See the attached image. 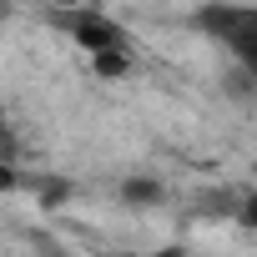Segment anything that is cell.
I'll return each instance as SVG.
<instances>
[{"instance_id":"cell-4","label":"cell","mask_w":257,"mask_h":257,"mask_svg":"<svg viewBox=\"0 0 257 257\" xmlns=\"http://www.w3.org/2000/svg\"><path fill=\"white\" fill-rule=\"evenodd\" d=\"M232 217H237L242 227H252V232H257V187H247V192L232 202Z\"/></svg>"},{"instance_id":"cell-5","label":"cell","mask_w":257,"mask_h":257,"mask_svg":"<svg viewBox=\"0 0 257 257\" xmlns=\"http://www.w3.org/2000/svg\"><path fill=\"white\" fill-rule=\"evenodd\" d=\"M126 202H152L157 207L162 202V187L157 182H132V187H126Z\"/></svg>"},{"instance_id":"cell-3","label":"cell","mask_w":257,"mask_h":257,"mask_svg":"<svg viewBox=\"0 0 257 257\" xmlns=\"http://www.w3.org/2000/svg\"><path fill=\"white\" fill-rule=\"evenodd\" d=\"M106 257H192L182 242H157V247H116Z\"/></svg>"},{"instance_id":"cell-1","label":"cell","mask_w":257,"mask_h":257,"mask_svg":"<svg viewBox=\"0 0 257 257\" xmlns=\"http://www.w3.org/2000/svg\"><path fill=\"white\" fill-rule=\"evenodd\" d=\"M192 31L212 41L247 86H257V0H202L192 11Z\"/></svg>"},{"instance_id":"cell-6","label":"cell","mask_w":257,"mask_h":257,"mask_svg":"<svg viewBox=\"0 0 257 257\" xmlns=\"http://www.w3.org/2000/svg\"><path fill=\"white\" fill-rule=\"evenodd\" d=\"M51 11H71V6H86V0H46Z\"/></svg>"},{"instance_id":"cell-2","label":"cell","mask_w":257,"mask_h":257,"mask_svg":"<svg viewBox=\"0 0 257 257\" xmlns=\"http://www.w3.org/2000/svg\"><path fill=\"white\" fill-rule=\"evenodd\" d=\"M56 26L66 31V41L86 56H116V51H132V36L126 26H116L111 16L91 11V6H71V11H56Z\"/></svg>"}]
</instances>
